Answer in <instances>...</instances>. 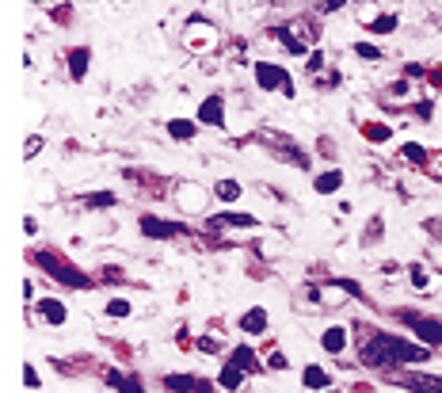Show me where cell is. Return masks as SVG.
Listing matches in <instances>:
<instances>
[{
	"mask_svg": "<svg viewBox=\"0 0 442 393\" xmlns=\"http://www.w3.org/2000/svg\"><path fill=\"white\" fill-rule=\"evenodd\" d=\"M359 355H363L366 366H408V363L431 359V348L427 344H412V340H400L393 332H370Z\"/></svg>",
	"mask_w": 442,
	"mask_h": 393,
	"instance_id": "obj_1",
	"label": "cell"
},
{
	"mask_svg": "<svg viewBox=\"0 0 442 393\" xmlns=\"http://www.w3.org/2000/svg\"><path fill=\"white\" fill-rule=\"evenodd\" d=\"M35 264H38L42 271H50L53 279H62V283L77 286V290H88V286H92V279L84 275V271H77L73 264H65V259H53V252H38Z\"/></svg>",
	"mask_w": 442,
	"mask_h": 393,
	"instance_id": "obj_2",
	"label": "cell"
},
{
	"mask_svg": "<svg viewBox=\"0 0 442 393\" xmlns=\"http://www.w3.org/2000/svg\"><path fill=\"white\" fill-rule=\"evenodd\" d=\"M256 84L263 92H283V96H294V81H290V73L283 69V65H274V62H256Z\"/></svg>",
	"mask_w": 442,
	"mask_h": 393,
	"instance_id": "obj_3",
	"label": "cell"
},
{
	"mask_svg": "<svg viewBox=\"0 0 442 393\" xmlns=\"http://www.w3.org/2000/svg\"><path fill=\"white\" fill-rule=\"evenodd\" d=\"M400 321L416 332L419 344H427V348H442V321H434V317H419V313H400Z\"/></svg>",
	"mask_w": 442,
	"mask_h": 393,
	"instance_id": "obj_4",
	"label": "cell"
},
{
	"mask_svg": "<svg viewBox=\"0 0 442 393\" xmlns=\"http://www.w3.org/2000/svg\"><path fill=\"white\" fill-rule=\"evenodd\" d=\"M142 233H145V237H160V241H168V237H179V233H187V225L168 222V218L145 214V218H142Z\"/></svg>",
	"mask_w": 442,
	"mask_h": 393,
	"instance_id": "obj_5",
	"label": "cell"
},
{
	"mask_svg": "<svg viewBox=\"0 0 442 393\" xmlns=\"http://www.w3.org/2000/svg\"><path fill=\"white\" fill-rule=\"evenodd\" d=\"M397 382L412 393H442V375H400Z\"/></svg>",
	"mask_w": 442,
	"mask_h": 393,
	"instance_id": "obj_6",
	"label": "cell"
},
{
	"mask_svg": "<svg viewBox=\"0 0 442 393\" xmlns=\"http://www.w3.org/2000/svg\"><path fill=\"white\" fill-rule=\"evenodd\" d=\"M164 385L172 393H210V382H203L198 375H168Z\"/></svg>",
	"mask_w": 442,
	"mask_h": 393,
	"instance_id": "obj_7",
	"label": "cell"
},
{
	"mask_svg": "<svg viewBox=\"0 0 442 393\" xmlns=\"http://www.w3.org/2000/svg\"><path fill=\"white\" fill-rule=\"evenodd\" d=\"M198 118H203L206 126H218V130H225V99H221V96H206L203 107H198Z\"/></svg>",
	"mask_w": 442,
	"mask_h": 393,
	"instance_id": "obj_8",
	"label": "cell"
},
{
	"mask_svg": "<svg viewBox=\"0 0 442 393\" xmlns=\"http://www.w3.org/2000/svg\"><path fill=\"white\" fill-rule=\"evenodd\" d=\"M107 385L118 390V393H142L145 390L142 378H138V375H122V370H107Z\"/></svg>",
	"mask_w": 442,
	"mask_h": 393,
	"instance_id": "obj_9",
	"label": "cell"
},
{
	"mask_svg": "<svg viewBox=\"0 0 442 393\" xmlns=\"http://www.w3.org/2000/svg\"><path fill=\"white\" fill-rule=\"evenodd\" d=\"M313 188H317V195H336V191L343 188V172H339V168L320 172V176L313 179Z\"/></svg>",
	"mask_w": 442,
	"mask_h": 393,
	"instance_id": "obj_10",
	"label": "cell"
},
{
	"mask_svg": "<svg viewBox=\"0 0 442 393\" xmlns=\"http://www.w3.org/2000/svg\"><path fill=\"white\" fill-rule=\"evenodd\" d=\"M320 348H324L328 355H339V351L347 348V329H343V325H336V329H324V336H320Z\"/></svg>",
	"mask_w": 442,
	"mask_h": 393,
	"instance_id": "obj_11",
	"label": "cell"
},
{
	"mask_svg": "<svg viewBox=\"0 0 442 393\" xmlns=\"http://www.w3.org/2000/svg\"><path fill=\"white\" fill-rule=\"evenodd\" d=\"M233 366H237V370H248V375H256L259 370V359H256V351L248 348V344H240L237 351H233V359H229Z\"/></svg>",
	"mask_w": 442,
	"mask_h": 393,
	"instance_id": "obj_12",
	"label": "cell"
},
{
	"mask_svg": "<svg viewBox=\"0 0 442 393\" xmlns=\"http://www.w3.org/2000/svg\"><path fill=\"white\" fill-rule=\"evenodd\" d=\"M240 329H244V332H263L267 329V309H263V305H252V309L240 317Z\"/></svg>",
	"mask_w": 442,
	"mask_h": 393,
	"instance_id": "obj_13",
	"label": "cell"
},
{
	"mask_svg": "<svg viewBox=\"0 0 442 393\" xmlns=\"http://www.w3.org/2000/svg\"><path fill=\"white\" fill-rule=\"evenodd\" d=\"M38 313H42V317H46L50 325H62L69 309H65V305L57 302V298H42V302H38Z\"/></svg>",
	"mask_w": 442,
	"mask_h": 393,
	"instance_id": "obj_14",
	"label": "cell"
},
{
	"mask_svg": "<svg viewBox=\"0 0 442 393\" xmlns=\"http://www.w3.org/2000/svg\"><path fill=\"white\" fill-rule=\"evenodd\" d=\"M88 46H77V50H69V69H73V77H84V73H88Z\"/></svg>",
	"mask_w": 442,
	"mask_h": 393,
	"instance_id": "obj_15",
	"label": "cell"
},
{
	"mask_svg": "<svg viewBox=\"0 0 442 393\" xmlns=\"http://www.w3.org/2000/svg\"><path fill=\"white\" fill-rule=\"evenodd\" d=\"M274 38H283V46L290 50V54H305V50H309V42H301L290 27H274Z\"/></svg>",
	"mask_w": 442,
	"mask_h": 393,
	"instance_id": "obj_16",
	"label": "cell"
},
{
	"mask_svg": "<svg viewBox=\"0 0 442 393\" xmlns=\"http://www.w3.org/2000/svg\"><path fill=\"white\" fill-rule=\"evenodd\" d=\"M210 225H240V229H252V225H259L252 214H213Z\"/></svg>",
	"mask_w": 442,
	"mask_h": 393,
	"instance_id": "obj_17",
	"label": "cell"
},
{
	"mask_svg": "<svg viewBox=\"0 0 442 393\" xmlns=\"http://www.w3.org/2000/svg\"><path fill=\"white\" fill-rule=\"evenodd\" d=\"M213 195H218L221 203H237V199H240V183H237V179H218V183H213Z\"/></svg>",
	"mask_w": 442,
	"mask_h": 393,
	"instance_id": "obj_18",
	"label": "cell"
},
{
	"mask_svg": "<svg viewBox=\"0 0 442 393\" xmlns=\"http://www.w3.org/2000/svg\"><path fill=\"white\" fill-rule=\"evenodd\" d=\"M218 382H221V390H240V382H244V370H237L233 363H225V366H221V375H218Z\"/></svg>",
	"mask_w": 442,
	"mask_h": 393,
	"instance_id": "obj_19",
	"label": "cell"
},
{
	"mask_svg": "<svg viewBox=\"0 0 442 393\" xmlns=\"http://www.w3.org/2000/svg\"><path fill=\"white\" fill-rule=\"evenodd\" d=\"M168 134L179 138V142H191V138H195V123H191V118H172V123H168Z\"/></svg>",
	"mask_w": 442,
	"mask_h": 393,
	"instance_id": "obj_20",
	"label": "cell"
},
{
	"mask_svg": "<svg viewBox=\"0 0 442 393\" xmlns=\"http://www.w3.org/2000/svg\"><path fill=\"white\" fill-rule=\"evenodd\" d=\"M305 385H313V390H328V382H332V378L324 375V366H305Z\"/></svg>",
	"mask_w": 442,
	"mask_h": 393,
	"instance_id": "obj_21",
	"label": "cell"
},
{
	"mask_svg": "<svg viewBox=\"0 0 442 393\" xmlns=\"http://www.w3.org/2000/svg\"><path fill=\"white\" fill-rule=\"evenodd\" d=\"M397 23H400V19H397V12H389V16H378V19H374V23H370V31H374V35H385V31H393Z\"/></svg>",
	"mask_w": 442,
	"mask_h": 393,
	"instance_id": "obj_22",
	"label": "cell"
},
{
	"mask_svg": "<svg viewBox=\"0 0 442 393\" xmlns=\"http://www.w3.org/2000/svg\"><path fill=\"white\" fill-rule=\"evenodd\" d=\"M363 134L370 138V142H389V126H381V123H366V126H363Z\"/></svg>",
	"mask_w": 442,
	"mask_h": 393,
	"instance_id": "obj_23",
	"label": "cell"
},
{
	"mask_svg": "<svg viewBox=\"0 0 442 393\" xmlns=\"http://www.w3.org/2000/svg\"><path fill=\"white\" fill-rule=\"evenodd\" d=\"M107 317H130V302L126 298H111L107 302Z\"/></svg>",
	"mask_w": 442,
	"mask_h": 393,
	"instance_id": "obj_24",
	"label": "cell"
},
{
	"mask_svg": "<svg viewBox=\"0 0 442 393\" xmlns=\"http://www.w3.org/2000/svg\"><path fill=\"white\" fill-rule=\"evenodd\" d=\"M404 157H408V161H416V164H427V149H424V145H416V142L404 145Z\"/></svg>",
	"mask_w": 442,
	"mask_h": 393,
	"instance_id": "obj_25",
	"label": "cell"
},
{
	"mask_svg": "<svg viewBox=\"0 0 442 393\" xmlns=\"http://www.w3.org/2000/svg\"><path fill=\"white\" fill-rule=\"evenodd\" d=\"M118 195H111V191H96V195H88V206H115Z\"/></svg>",
	"mask_w": 442,
	"mask_h": 393,
	"instance_id": "obj_26",
	"label": "cell"
},
{
	"mask_svg": "<svg viewBox=\"0 0 442 393\" xmlns=\"http://www.w3.org/2000/svg\"><path fill=\"white\" fill-rule=\"evenodd\" d=\"M23 382L31 385V390H38V385H42V378H38V370H35V366H31V363L23 366Z\"/></svg>",
	"mask_w": 442,
	"mask_h": 393,
	"instance_id": "obj_27",
	"label": "cell"
},
{
	"mask_svg": "<svg viewBox=\"0 0 442 393\" xmlns=\"http://www.w3.org/2000/svg\"><path fill=\"white\" fill-rule=\"evenodd\" d=\"M412 283H416V290H427V271L419 268V264L412 268Z\"/></svg>",
	"mask_w": 442,
	"mask_h": 393,
	"instance_id": "obj_28",
	"label": "cell"
},
{
	"mask_svg": "<svg viewBox=\"0 0 442 393\" xmlns=\"http://www.w3.org/2000/svg\"><path fill=\"white\" fill-rule=\"evenodd\" d=\"M354 54H359V58H370V62H374V58H381V54H378V46H366V42L354 46Z\"/></svg>",
	"mask_w": 442,
	"mask_h": 393,
	"instance_id": "obj_29",
	"label": "cell"
},
{
	"mask_svg": "<svg viewBox=\"0 0 442 393\" xmlns=\"http://www.w3.org/2000/svg\"><path fill=\"white\" fill-rule=\"evenodd\" d=\"M336 286H343L347 294H354V298H366V294H363V290H359V286H354V283H351V279H336Z\"/></svg>",
	"mask_w": 442,
	"mask_h": 393,
	"instance_id": "obj_30",
	"label": "cell"
},
{
	"mask_svg": "<svg viewBox=\"0 0 442 393\" xmlns=\"http://www.w3.org/2000/svg\"><path fill=\"white\" fill-rule=\"evenodd\" d=\"M38 149H42V138H31V142L23 145V153H27V157H35Z\"/></svg>",
	"mask_w": 442,
	"mask_h": 393,
	"instance_id": "obj_31",
	"label": "cell"
},
{
	"mask_svg": "<svg viewBox=\"0 0 442 393\" xmlns=\"http://www.w3.org/2000/svg\"><path fill=\"white\" fill-rule=\"evenodd\" d=\"M198 351H206V355H213V351H218V344H213L210 336H203V340H198Z\"/></svg>",
	"mask_w": 442,
	"mask_h": 393,
	"instance_id": "obj_32",
	"label": "cell"
},
{
	"mask_svg": "<svg viewBox=\"0 0 442 393\" xmlns=\"http://www.w3.org/2000/svg\"><path fill=\"white\" fill-rule=\"evenodd\" d=\"M267 363H271V370H283V366H286V355H278V351H271V359H267Z\"/></svg>",
	"mask_w": 442,
	"mask_h": 393,
	"instance_id": "obj_33",
	"label": "cell"
},
{
	"mask_svg": "<svg viewBox=\"0 0 442 393\" xmlns=\"http://www.w3.org/2000/svg\"><path fill=\"white\" fill-rule=\"evenodd\" d=\"M416 115H419V118H431V115H434L431 99H424V103H419V107H416Z\"/></svg>",
	"mask_w": 442,
	"mask_h": 393,
	"instance_id": "obj_34",
	"label": "cell"
},
{
	"mask_svg": "<svg viewBox=\"0 0 442 393\" xmlns=\"http://www.w3.org/2000/svg\"><path fill=\"white\" fill-rule=\"evenodd\" d=\"M320 65H324V54H309V69H313V73H317V69H320Z\"/></svg>",
	"mask_w": 442,
	"mask_h": 393,
	"instance_id": "obj_35",
	"label": "cell"
},
{
	"mask_svg": "<svg viewBox=\"0 0 442 393\" xmlns=\"http://www.w3.org/2000/svg\"><path fill=\"white\" fill-rule=\"evenodd\" d=\"M324 393H336V390H324Z\"/></svg>",
	"mask_w": 442,
	"mask_h": 393,
	"instance_id": "obj_36",
	"label": "cell"
}]
</instances>
